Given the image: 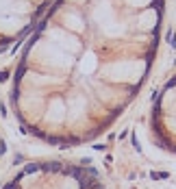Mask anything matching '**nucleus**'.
I'll use <instances>...</instances> for the list:
<instances>
[{
	"mask_svg": "<svg viewBox=\"0 0 176 189\" xmlns=\"http://www.w3.org/2000/svg\"><path fill=\"white\" fill-rule=\"evenodd\" d=\"M163 13L165 0H54L15 76L24 126L59 143L102 133L144 87Z\"/></svg>",
	"mask_w": 176,
	"mask_h": 189,
	"instance_id": "1",
	"label": "nucleus"
},
{
	"mask_svg": "<svg viewBox=\"0 0 176 189\" xmlns=\"http://www.w3.org/2000/svg\"><path fill=\"white\" fill-rule=\"evenodd\" d=\"M4 189H100V183L87 168L31 165Z\"/></svg>",
	"mask_w": 176,
	"mask_h": 189,
	"instance_id": "2",
	"label": "nucleus"
},
{
	"mask_svg": "<svg viewBox=\"0 0 176 189\" xmlns=\"http://www.w3.org/2000/svg\"><path fill=\"white\" fill-rule=\"evenodd\" d=\"M48 0H0V48L20 39L41 15Z\"/></svg>",
	"mask_w": 176,
	"mask_h": 189,
	"instance_id": "3",
	"label": "nucleus"
},
{
	"mask_svg": "<svg viewBox=\"0 0 176 189\" xmlns=\"http://www.w3.org/2000/svg\"><path fill=\"white\" fill-rule=\"evenodd\" d=\"M152 131L163 148L176 152V74L161 87L155 100Z\"/></svg>",
	"mask_w": 176,
	"mask_h": 189,
	"instance_id": "4",
	"label": "nucleus"
}]
</instances>
